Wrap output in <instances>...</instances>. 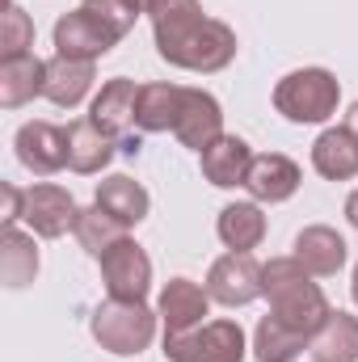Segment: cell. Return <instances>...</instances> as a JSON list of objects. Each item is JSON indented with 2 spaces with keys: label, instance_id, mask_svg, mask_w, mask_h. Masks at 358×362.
Wrapping results in <instances>:
<instances>
[{
  "label": "cell",
  "instance_id": "30bf717a",
  "mask_svg": "<svg viewBox=\"0 0 358 362\" xmlns=\"http://www.w3.org/2000/svg\"><path fill=\"white\" fill-rule=\"evenodd\" d=\"M13 148H17V160L38 177H51V173H59L68 165V131L55 127V122H42V118L25 122L17 131Z\"/></svg>",
  "mask_w": 358,
  "mask_h": 362
},
{
  "label": "cell",
  "instance_id": "ffe728a7",
  "mask_svg": "<svg viewBox=\"0 0 358 362\" xmlns=\"http://www.w3.org/2000/svg\"><path fill=\"white\" fill-rule=\"evenodd\" d=\"M93 89V64L89 59H68V55H55L47 59V89L42 97L59 110H72L81 105Z\"/></svg>",
  "mask_w": 358,
  "mask_h": 362
},
{
  "label": "cell",
  "instance_id": "3957f363",
  "mask_svg": "<svg viewBox=\"0 0 358 362\" xmlns=\"http://www.w3.org/2000/svg\"><path fill=\"white\" fill-rule=\"evenodd\" d=\"M337 101H342V85L329 68H299L274 85V110L299 127L329 122L337 114Z\"/></svg>",
  "mask_w": 358,
  "mask_h": 362
},
{
  "label": "cell",
  "instance_id": "4316f807",
  "mask_svg": "<svg viewBox=\"0 0 358 362\" xmlns=\"http://www.w3.org/2000/svg\"><path fill=\"white\" fill-rule=\"evenodd\" d=\"M72 232H76V240H81V249H85L89 257H101L105 249H114V245L127 236V228H122L114 215H105L97 202L76 215V228H72Z\"/></svg>",
  "mask_w": 358,
  "mask_h": 362
},
{
  "label": "cell",
  "instance_id": "484cf974",
  "mask_svg": "<svg viewBox=\"0 0 358 362\" xmlns=\"http://www.w3.org/2000/svg\"><path fill=\"white\" fill-rule=\"evenodd\" d=\"M308 346H312V337L282 325L278 316H262V325L253 333V358L258 362H299Z\"/></svg>",
  "mask_w": 358,
  "mask_h": 362
},
{
  "label": "cell",
  "instance_id": "d6986e66",
  "mask_svg": "<svg viewBox=\"0 0 358 362\" xmlns=\"http://www.w3.org/2000/svg\"><path fill=\"white\" fill-rule=\"evenodd\" d=\"M42 89H47V59H38L34 51L17 59H0V105L4 110L34 101Z\"/></svg>",
  "mask_w": 358,
  "mask_h": 362
},
{
  "label": "cell",
  "instance_id": "44dd1931",
  "mask_svg": "<svg viewBox=\"0 0 358 362\" xmlns=\"http://www.w3.org/2000/svg\"><path fill=\"white\" fill-rule=\"evenodd\" d=\"M114 160V139L93 122V118H76L72 127H68V165L76 169V173H101L105 165Z\"/></svg>",
  "mask_w": 358,
  "mask_h": 362
},
{
  "label": "cell",
  "instance_id": "4fadbf2b",
  "mask_svg": "<svg viewBox=\"0 0 358 362\" xmlns=\"http://www.w3.org/2000/svg\"><path fill=\"white\" fill-rule=\"evenodd\" d=\"M135 101H139V85L127 81V76H114V81H105L101 93L93 97L89 118L114 144H122L131 135V127H135Z\"/></svg>",
  "mask_w": 358,
  "mask_h": 362
},
{
  "label": "cell",
  "instance_id": "ba28073f",
  "mask_svg": "<svg viewBox=\"0 0 358 362\" xmlns=\"http://www.w3.org/2000/svg\"><path fill=\"white\" fill-rule=\"evenodd\" d=\"M76 215H81V206L72 202V194H68L64 185H55V181H38V185L25 189V211H21V219L30 223L34 236H42V240H59L64 232L76 228Z\"/></svg>",
  "mask_w": 358,
  "mask_h": 362
},
{
  "label": "cell",
  "instance_id": "d6a6232c",
  "mask_svg": "<svg viewBox=\"0 0 358 362\" xmlns=\"http://www.w3.org/2000/svg\"><path fill=\"white\" fill-rule=\"evenodd\" d=\"M127 4H131V8H135V13H148V8H152V4H156V0H127Z\"/></svg>",
  "mask_w": 358,
  "mask_h": 362
},
{
  "label": "cell",
  "instance_id": "d4e9b609",
  "mask_svg": "<svg viewBox=\"0 0 358 362\" xmlns=\"http://www.w3.org/2000/svg\"><path fill=\"white\" fill-rule=\"evenodd\" d=\"M312 362H358V316L329 312V320L312 333Z\"/></svg>",
  "mask_w": 358,
  "mask_h": 362
},
{
  "label": "cell",
  "instance_id": "f546056e",
  "mask_svg": "<svg viewBox=\"0 0 358 362\" xmlns=\"http://www.w3.org/2000/svg\"><path fill=\"white\" fill-rule=\"evenodd\" d=\"M21 211H25V189L4 185V223H17V219H21Z\"/></svg>",
  "mask_w": 358,
  "mask_h": 362
},
{
  "label": "cell",
  "instance_id": "e0dca14e",
  "mask_svg": "<svg viewBox=\"0 0 358 362\" xmlns=\"http://www.w3.org/2000/svg\"><path fill=\"white\" fill-rule=\"evenodd\" d=\"M295 257L304 262V270L316 274V278H333V274L346 266V240L325 228V223H312L295 236Z\"/></svg>",
  "mask_w": 358,
  "mask_h": 362
},
{
  "label": "cell",
  "instance_id": "5b68a950",
  "mask_svg": "<svg viewBox=\"0 0 358 362\" xmlns=\"http://www.w3.org/2000/svg\"><path fill=\"white\" fill-rule=\"evenodd\" d=\"M245 329L236 320H211L190 333L165 337V358L169 362H245Z\"/></svg>",
  "mask_w": 358,
  "mask_h": 362
},
{
  "label": "cell",
  "instance_id": "cb8c5ba5",
  "mask_svg": "<svg viewBox=\"0 0 358 362\" xmlns=\"http://www.w3.org/2000/svg\"><path fill=\"white\" fill-rule=\"evenodd\" d=\"M215 232L232 253H249L266 240V215L258 202H228L215 219Z\"/></svg>",
  "mask_w": 358,
  "mask_h": 362
},
{
  "label": "cell",
  "instance_id": "7c38bea8",
  "mask_svg": "<svg viewBox=\"0 0 358 362\" xmlns=\"http://www.w3.org/2000/svg\"><path fill=\"white\" fill-rule=\"evenodd\" d=\"M173 135L181 139V148H194V152L211 148L224 135V110H219V101L207 89H185Z\"/></svg>",
  "mask_w": 358,
  "mask_h": 362
},
{
  "label": "cell",
  "instance_id": "8fae6325",
  "mask_svg": "<svg viewBox=\"0 0 358 362\" xmlns=\"http://www.w3.org/2000/svg\"><path fill=\"white\" fill-rule=\"evenodd\" d=\"M207 312H211V295H207V286H198L190 278H169L165 291H161V299H156V316L165 325V337L190 333V329L207 325L202 320Z\"/></svg>",
  "mask_w": 358,
  "mask_h": 362
},
{
  "label": "cell",
  "instance_id": "ac0fdd59",
  "mask_svg": "<svg viewBox=\"0 0 358 362\" xmlns=\"http://www.w3.org/2000/svg\"><path fill=\"white\" fill-rule=\"evenodd\" d=\"M312 169H316L325 181L358 177V139L346 131V127L321 131V139L312 144Z\"/></svg>",
  "mask_w": 358,
  "mask_h": 362
},
{
  "label": "cell",
  "instance_id": "836d02e7",
  "mask_svg": "<svg viewBox=\"0 0 358 362\" xmlns=\"http://www.w3.org/2000/svg\"><path fill=\"white\" fill-rule=\"evenodd\" d=\"M350 291H354V303H358V266H354V282H350Z\"/></svg>",
  "mask_w": 358,
  "mask_h": 362
},
{
  "label": "cell",
  "instance_id": "8992f818",
  "mask_svg": "<svg viewBox=\"0 0 358 362\" xmlns=\"http://www.w3.org/2000/svg\"><path fill=\"white\" fill-rule=\"evenodd\" d=\"M97 262H101V282H105L110 299H131V303L148 299V291H152V262H148V253L131 236H122Z\"/></svg>",
  "mask_w": 358,
  "mask_h": 362
},
{
  "label": "cell",
  "instance_id": "5bb4252c",
  "mask_svg": "<svg viewBox=\"0 0 358 362\" xmlns=\"http://www.w3.org/2000/svg\"><path fill=\"white\" fill-rule=\"evenodd\" d=\"M299 165L282 152H262L253 156L249 173H245V189L253 194V202H287L299 189Z\"/></svg>",
  "mask_w": 358,
  "mask_h": 362
},
{
  "label": "cell",
  "instance_id": "7a4b0ae2",
  "mask_svg": "<svg viewBox=\"0 0 358 362\" xmlns=\"http://www.w3.org/2000/svg\"><path fill=\"white\" fill-rule=\"evenodd\" d=\"M316 274L304 270V262L291 253V257H270L266 274H262V295L270 299V316H278L282 325L299 329V333H316L325 320H329V299L325 291L312 282Z\"/></svg>",
  "mask_w": 358,
  "mask_h": 362
},
{
  "label": "cell",
  "instance_id": "52a82bcc",
  "mask_svg": "<svg viewBox=\"0 0 358 362\" xmlns=\"http://www.w3.org/2000/svg\"><path fill=\"white\" fill-rule=\"evenodd\" d=\"M262 274H266V266H258L253 253H224L207 274V295H211V303L245 308V303L262 299Z\"/></svg>",
  "mask_w": 358,
  "mask_h": 362
},
{
  "label": "cell",
  "instance_id": "7402d4cb",
  "mask_svg": "<svg viewBox=\"0 0 358 362\" xmlns=\"http://www.w3.org/2000/svg\"><path fill=\"white\" fill-rule=\"evenodd\" d=\"M0 278L8 291H21L38 278V245L17 223H4V236H0Z\"/></svg>",
  "mask_w": 358,
  "mask_h": 362
},
{
  "label": "cell",
  "instance_id": "f1b7e54d",
  "mask_svg": "<svg viewBox=\"0 0 358 362\" xmlns=\"http://www.w3.org/2000/svg\"><path fill=\"white\" fill-rule=\"evenodd\" d=\"M81 8H89L93 17H97L101 25H110L118 38H127V34L135 30V17H139V13H135L127 0H85Z\"/></svg>",
  "mask_w": 358,
  "mask_h": 362
},
{
  "label": "cell",
  "instance_id": "1f68e13d",
  "mask_svg": "<svg viewBox=\"0 0 358 362\" xmlns=\"http://www.w3.org/2000/svg\"><path fill=\"white\" fill-rule=\"evenodd\" d=\"M346 131H350V135L358 139V101L350 105V114H346Z\"/></svg>",
  "mask_w": 358,
  "mask_h": 362
},
{
  "label": "cell",
  "instance_id": "6da1fadb",
  "mask_svg": "<svg viewBox=\"0 0 358 362\" xmlns=\"http://www.w3.org/2000/svg\"><path fill=\"white\" fill-rule=\"evenodd\" d=\"M152 38L165 64L181 72H224L236 59V34L232 25L202 13L198 0H156L148 8Z\"/></svg>",
  "mask_w": 358,
  "mask_h": 362
},
{
  "label": "cell",
  "instance_id": "83f0119b",
  "mask_svg": "<svg viewBox=\"0 0 358 362\" xmlns=\"http://www.w3.org/2000/svg\"><path fill=\"white\" fill-rule=\"evenodd\" d=\"M30 47H34V21H30V13L17 0H8L4 21H0V59L30 55Z\"/></svg>",
  "mask_w": 358,
  "mask_h": 362
},
{
  "label": "cell",
  "instance_id": "277c9868",
  "mask_svg": "<svg viewBox=\"0 0 358 362\" xmlns=\"http://www.w3.org/2000/svg\"><path fill=\"white\" fill-rule=\"evenodd\" d=\"M156 320H161V316H156L148 303L105 299V303H97L89 329H93V337H97L101 350H110V354H118V358H135V354H144V350L152 346Z\"/></svg>",
  "mask_w": 358,
  "mask_h": 362
},
{
  "label": "cell",
  "instance_id": "9c48e42d",
  "mask_svg": "<svg viewBox=\"0 0 358 362\" xmlns=\"http://www.w3.org/2000/svg\"><path fill=\"white\" fill-rule=\"evenodd\" d=\"M118 42H122V38H118L110 25H101L89 8H72V13H64V17L55 21V55L97 64V59L110 55Z\"/></svg>",
  "mask_w": 358,
  "mask_h": 362
},
{
  "label": "cell",
  "instance_id": "2e32d148",
  "mask_svg": "<svg viewBox=\"0 0 358 362\" xmlns=\"http://www.w3.org/2000/svg\"><path fill=\"white\" fill-rule=\"evenodd\" d=\"M93 202H97L105 215H114L122 228H135V223H144V219H148V211H152V198H148V189H144L135 177H127V173H114V177L97 181V194H93Z\"/></svg>",
  "mask_w": 358,
  "mask_h": 362
},
{
  "label": "cell",
  "instance_id": "4dcf8cb0",
  "mask_svg": "<svg viewBox=\"0 0 358 362\" xmlns=\"http://www.w3.org/2000/svg\"><path fill=\"white\" fill-rule=\"evenodd\" d=\"M346 219H350V228H358V189L346 198Z\"/></svg>",
  "mask_w": 358,
  "mask_h": 362
},
{
  "label": "cell",
  "instance_id": "9a60e30c",
  "mask_svg": "<svg viewBox=\"0 0 358 362\" xmlns=\"http://www.w3.org/2000/svg\"><path fill=\"white\" fill-rule=\"evenodd\" d=\"M198 165H202V177L211 181V185L236 189V185H245V173L253 165V152H249V144L241 135H219L211 148L198 152Z\"/></svg>",
  "mask_w": 358,
  "mask_h": 362
},
{
  "label": "cell",
  "instance_id": "603a6c76",
  "mask_svg": "<svg viewBox=\"0 0 358 362\" xmlns=\"http://www.w3.org/2000/svg\"><path fill=\"white\" fill-rule=\"evenodd\" d=\"M181 97H185V85H139V101H135V127L156 135V131H173L181 114Z\"/></svg>",
  "mask_w": 358,
  "mask_h": 362
}]
</instances>
